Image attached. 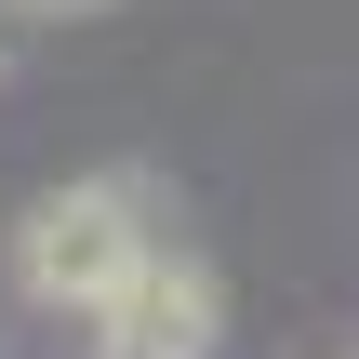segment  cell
<instances>
[{
  "mask_svg": "<svg viewBox=\"0 0 359 359\" xmlns=\"http://www.w3.org/2000/svg\"><path fill=\"white\" fill-rule=\"evenodd\" d=\"M147 240H173V226H160V187H147V173H80V187L27 200V226H13V293L53 306V320H93L107 280H120Z\"/></svg>",
  "mask_w": 359,
  "mask_h": 359,
  "instance_id": "1",
  "label": "cell"
},
{
  "mask_svg": "<svg viewBox=\"0 0 359 359\" xmlns=\"http://www.w3.org/2000/svg\"><path fill=\"white\" fill-rule=\"evenodd\" d=\"M213 333H226V293H213V266L173 253V240H147V253L107 280V306H93V359H213Z\"/></svg>",
  "mask_w": 359,
  "mask_h": 359,
  "instance_id": "2",
  "label": "cell"
},
{
  "mask_svg": "<svg viewBox=\"0 0 359 359\" xmlns=\"http://www.w3.org/2000/svg\"><path fill=\"white\" fill-rule=\"evenodd\" d=\"M13 13H40V27H80V13H107V0H13Z\"/></svg>",
  "mask_w": 359,
  "mask_h": 359,
  "instance_id": "3",
  "label": "cell"
},
{
  "mask_svg": "<svg viewBox=\"0 0 359 359\" xmlns=\"http://www.w3.org/2000/svg\"><path fill=\"white\" fill-rule=\"evenodd\" d=\"M0 67H13V40H0Z\"/></svg>",
  "mask_w": 359,
  "mask_h": 359,
  "instance_id": "4",
  "label": "cell"
}]
</instances>
